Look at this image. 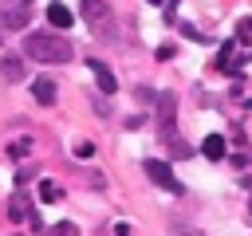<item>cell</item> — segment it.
Returning <instances> with one entry per match:
<instances>
[{
  "label": "cell",
  "mask_w": 252,
  "mask_h": 236,
  "mask_svg": "<svg viewBox=\"0 0 252 236\" xmlns=\"http://www.w3.org/2000/svg\"><path fill=\"white\" fill-rule=\"evenodd\" d=\"M24 55L35 59V63H71L75 47L55 31H28L24 35Z\"/></svg>",
  "instance_id": "1"
},
{
  "label": "cell",
  "mask_w": 252,
  "mask_h": 236,
  "mask_svg": "<svg viewBox=\"0 0 252 236\" xmlns=\"http://www.w3.org/2000/svg\"><path fill=\"white\" fill-rule=\"evenodd\" d=\"M79 12H83V20L91 24V31L98 39H110L114 35V20H110V4L106 0H79Z\"/></svg>",
  "instance_id": "2"
},
{
  "label": "cell",
  "mask_w": 252,
  "mask_h": 236,
  "mask_svg": "<svg viewBox=\"0 0 252 236\" xmlns=\"http://www.w3.org/2000/svg\"><path fill=\"white\" fill-rule=\"evenodd\" d=\"M146 177L158 185V189H165V193H173V197H181L185 193V185L173 177V169L165 165V161H158V157H146Z\"/></svg>",
  "instance_id": "3"
},
{
  "label": "cell",
  "mask_w": 252,
  "mask_h": 236,
  "mask_svg": "<svg viewBox=\"0 0 252 236\" xmlns=\"http://www.w3.org/2000/svg\"><path fill=\"white\" fill-rule=\"evenodd\" d=\"M173 114H177V94H173V90H161V94H158V126H161V138H169Z\"/></svg>",
  "instance_id": "4"
},
{
  "label": "cell",
  "mask_w": 252,
  "mask_h": 236,
  "mask_svg": "<svg viewBox=\"0 0 252 236\" xmlns=\"http://www.w3.org/2000/svg\"><path fill=\"white\" fill-rule=\"evenodd\" d=\"M87 67L94 71V79H98V90H102V94H114V90H118V79H114V71H110L102 59H87Z\"/></svg>",
  "instance_id": "5"
},
{
  "label": "cell",
  "mask_w": 252,
  "mask_h": 236,
  "mask_svg": "<svg viewBox=\"0 0 252 236\" xmlns=\"http://www.w3.org/2000/svg\"><path fill=\"white\" fill-rule=\"evenodd\" d=\"M8 216H12V220H32V201H28L24 189L12 193V201H8Z\"/></svg>",
  "instance_id": "6"
},
{
  "label": "cell",
  "mask_w": 252,
  "mask_h": 236,
  "mask_svg": "<svg viewBox=\"0 0 252 236\" xmlns=\"http://www.w3.org/2000/svg\"><path fill=\"white\" fill-rule=\"evenodd\" d=\"M24 71H28L24 59H16V55H4V59H0V79H4V83H20Z\"/></svg>",
  "instance_id": "7"
},
{
  "label": "cell",
  "mask_w": 252,
  "mask_h": 236,
  "mask_svg": "<svg viewBox=\"0 0 252 236\" xmlns=\"http://www.w3.org/2000/svg\"><path fill=\"white\" fill-rule=\"evenodd\" d=\"M47 24H51V28H71V24H75V16H71V8H67V4H59V0H55V4H47Z\"/></svg>",
  "instance_id": "8"
},
{
  "label": "cell",
  "mask_w": 252,
  "mask_h": 236,
  "mask_svg": "<svg viewBox=\"0 0 252 236\" xmlns=\"http://www.w3.org/2000/svg\"><path fill=\"white\" fill-rule=\"evenodd\" d=\"M32 94H35L39 106H51V102H55V83H51L47 75H39V79L32 83Z\"/></svg>",
  "instance_id": "9"
},
{
  "label": "cell",
  "mask_w": 252,
  "mask_h": 236,
  "mask_svg": "<svg viewBox=\"0 0 252 236\" xmlns=\"http://www.w3.org/2000/svg\"><path fill=\"white\" fill-rule=\"evenodd\" d=\"M201 149H205L209 161H220V157H224V138H220V134H209V138L201 142Z\"/></svg>",
  "instance_id": "10"
},
{
  "label": "cell",
  "mask_w": 252,
  "mask_h": 236,
  "mask_svg": "<svg viewBox=\"0 0 252 236\" xmlns=\"http://www.w3.org/2000/svg\"><path fill=\"white\" fill-rule=\"evenodd\" d=\"M4 24H8V28H28V8H12V12L4 16Z\"/></svg>",
  "instance_id": "11"
},
{
  "label": "cell",
  "mask_w": 252,
  "mask_h": 236,
  "mask_svg": "<svg viewBox=\"0 0 252 236\" xmlns=\"http://www.w3.org/2000/svg\"><path fill=\"white\" fill-rule=\"evenodd\" d=\"M59 197H63V189L55 181H39V201H59Z\"/></svg>",
  "instance_id": "12"
},
{
  "label": "cell",
  "mask_w": 252,
  "mask_h": 236,
  "mask_svg": "<svg viewBox=\"0 0 252 236\" xmlns=\"http://www.w3.org/2000/svg\"><path fill=\"white\" fill-rule=\"evenodd\" d=\"M47 236H79V228H75L71 220H59V224H51V228H47Z\"/></svg>",
  "instance_id": "13"
},
{
  "label": "cell",
  "mask_w": 252,
  "mask_h": 236,
  "mask_svg": "<svg viewBox=\"0 0 252 236\" xmlns=\"http://www.w3.org/2000/svg\"><path fill=\"white\" fill-rule=\"evenodd\" d=\"M28 149H32V142H28V138H20V142H12V146H8V157H12V161H20Z\"/></svg>",
  "instance_id": "14"
},
{
  "label": "cell",
  "mask_w": 252,
  "mask_h": 236,
  "mask_svg": "<svg viewBox=\"0 0 252 236\" xmlns=\"http://www.w3.org/2000/svg\"><path fill=\"white\" fill-rule=\"evenodd\" d=\"M236 35H240L244 43H252V16H244V20L236 24Z\"/></svg>",
  "instance_id": "15"
},
{
  "label": "cell",
  "mask_w": 252,
  "mask_h": 236,
  "mask_svg": "<svg viewBox=\"0 0 252 236\" xmlns=\"http://www.w3.org/2000/svg\"><path fill=\"white\" fill-rule=\"evenodd\" d=\"M134 94H138V102H146V106H150V102H158V90H150V87H138Z\"/></svg>",
  "instance_id": "16"
},
{
  "label": "cell",
  "mask_w": 252,
  "mask_h": 236,
  "mask_svg": "<svg viewBox=\"0 0 252 236\" xmlns=\"http://www.w3.org/2000/svg\"><path fill=\"white\" fill-rule=\"evenodd\" d=\"M91 153H94L91 142H79V146H75V157H91Z\"/></svg>",
  "instance_id": "17"
},
{
  "label": "cell",
  "mask_w": 252,
  "mask_h": 236,
  "mask_svg": "<svg viewBox=\"0 0 252 236\" xmlns=\"http://www.w3.org/2000/svg\"><path fill=\"white\" fill-rule=\"evenodd\" d=\"M114 236H130V228H126V224H118V228H114Z\"/></svg>",
  "instance_id": "18"
},
{
  "label": "cell",
  "mask_w": 252,
  "mask_h": 236,
  "mask_svg": "<svg viewBox=\"0 0 252 236\" xmlns=\"http://www.w3.org/2000/svg\"><path fill=\"white\" fill-rule=\"evenodd\" d=\"M146 4H165V0H146Z\"/></svg>",
  "instance_id": "19"
},
{
  "label": "cell",
  "mask_w": 252,
  "mask_h": 236,
  "mask_svg": "<svg viewBox=\"0 0 252 236\" xmlns=\"http://www.w3.org/2000/svg\"><path fill=\"white\" fill-rule=\"evenodd\" d=\"M248 212H252V205H248Z\"/></svg>",
  "instance_id": "20"
},
{
  "label": "cell",
  "mask_w": 252,
  "mask_h": 236,
  "mask_svg": "<svg viewBox=\"0 0 252 236\" xmlns=\"http://www.w3.org/2000/svg\"><path fill=\"white\" fill-rule=\"evenodd\" d=\"M0 39H4V35H0Z\"/></svg>",
  "instance_id": "21"
}]
</instances>
